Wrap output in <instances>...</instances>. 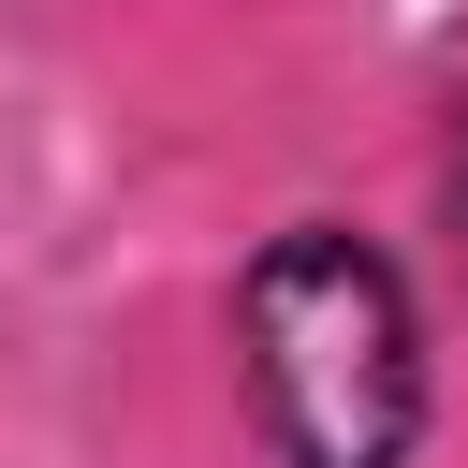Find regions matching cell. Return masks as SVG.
Instances as JSON below:
<instances>
[{
	"instance_id": "obj_1",
	"label": "cell",
	"mask_w": 468,
	"mask_h": 468,
	"mask_svg": "<svg viewBox=\"0 0 468 468\" xmlns=\"http://www.w3.org/2000/svg\"><path fill=\"white\" fill-rule=\"evenodd\" d=\"M234 366L278 468H410L439 424V351L410 263L351 219H278L234 263Z\"/></svg>"
},
{
	"instance_id": "obj_2",
	"label": "cell",
	"mask_w": 468,
	"mask_h": 468,
	"mask_svg": "<svg viewBox=\"0 0 468 468\" xmlns=\"http://www.w3.org/2000/svg\"><path fill=\"white\" fill-rule=\"evenodd\" d=\"M439 234H453V278H468V102H453V132H439Z\"/></svg>"
}]
</instances>
